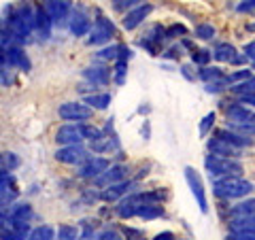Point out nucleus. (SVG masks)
<instances>
[{
    "label": "nucleus",
    "mask_w": 255,
    "mask_h": 240,
    "mask_svg": "<svg viewBox=\"0 0 255 240\" xmlns=\"http://www.w3.org/2000/svg\"><path fill=\"white\" fill-rule=\"evenodd\" d=\"M230 230H255V215L253 217H241V219H228Z\"/></svg>",
    "instance_id": "obj_40"
},
{
    "label": "nucleus",
    "mask_w": 255,
    "mask_h": 240,
    "mask_svg": "<svg viewBox=\"0 0 255 240\" xmlns=\"http://www.w3.org/2000/svg\"><path fill=\"white\" fill-rule=\"evenodd\" d=\"M204 170L209 172L211 181L230 179V177H245V164L243 159H228L206 153L204 155Z\"/></svg>",
    "instance_id": "obj_2"
},
{
    "label": "nucleus",
    "mask_w": 255,
    "mask_h": 240,
    "mask_svg": "<svg viewBox=\"0 0 255 240\" xmlns=\"http://www.w3.org/2000/svg\"><path fill=\"white\" fill-rule=\"evenodd\" d=\"M140 4V0H117V2H113V9L115 11H124V15L128 11H132L134 6H138Z\"/></svg>",
    "instance_id": "obj_44"
},
{
    "label": "nucleus",
    "mask_w": 255,
    "mask_h": 240,
    "mask_svg": "<svg viewBox=\"0 0 255 240\" xmlns=\"http://www.w3.org/2000/svg\"><path fill=\"white\" fill-rule=\"evenodd\" d=\"M98 240H124V234L117 228H107L98 232Z\"/></svg>",
    "instance_id": "obj_43"
},
{
    "label": "nucleus",
    "mask_w": 255,
    "mask_h": 240,
    "mask_svg": "<svg viewBox=\"0 0 255 240\" xmlns=\"http://www.w3.org/2000/svg\"><path fill=\"white\" fill-rule=\"evenodd\" d=\"M198 81H202L204 85L226 81V70H223L221 66H206V68H198Z\"/></svg>",
    "instance_id": "obj_27"
},
{
    "label": "nucleus",
    "mask_w": 255,
    "mask_h": 240,
    "mask_svg": "<svg viewBox=\"0 0 255 240\" xmlns=\"http://www.w3.org/2000/svg\"><path fill=\"white\" fill-rule=\"evenodd\" d=\"M4 62L9 64L13 70H19V73H30L32 70V60L26 53L23 47H6L4 49Z\"/></svg>",
    "instance_id": "obj_16"
},
{
    "label": "nucleus",
    "mask_w": 255,
    "mask_h": 240,
    "mask_svg": "<svg viewBox=\"0 0 255 240\" xmlns=\"http://www.w3.org/2000/svg\"><path fill=\"white\" fill-rule=\"evenodd\" d=\"M238 13H247V15H255V0H243L236 4Z\"/></svg>",
    "instance_id": "obj_48"
},
{
    "label": "nucleus",
    "mask_w": 255,
    "mask_h": 240,
    "mask_svg": "<svg viewBox=\"0 0 255 240\" xmlns=\"http://www.w3.org/2000/svg\"><path fill=\"white\" fill-rule=\"evenodd\" d=\"M215 36H217V28H215L211 21L196 23V28H194V38H196V41L209 43V41H215Z\"/></svg>",
    "instance_id": "obj_29"
},
{
    "label": "nucleus",
    "mask_w": 255,
    "mask_h": 240,
    "mask_svg": "<svg viewBox=\"0 0 255 240\" xmlns=\"http://www.w3.org/2000/svg\"><path fill=\"white\" fill-rule=\"evenodd\" d=\"M51 32H53V23L47 15L45 6L43 4H36V26H34V36L38 41H49L51 38Z\"/></svg>",
    "instance_id": "obj_21"
},
{
    "label": "nucleus",
    "mask_w": 255,
    "mask_h": 240,
    "mask_svg": "<svg viewBox=\"0 0 255 240\" xmlns=\"http://www.w3.org/2000/svg\"><path fill=\"white\" fill-rule=\"evenodd\" d=\"M191 55V64L198 68H206V66H211V60H213V53L211 49H206V47H200V49H196L189 53Z\"/></svg>",
    "instance_id": "obj_33"
},
{
    "label": "nucleus",
    "mask_w": 255,
    "mask_h": 240,
    "mask_svg": "<svg viewBox=\"0 0 255 240\" xmlns=\"http://www.w3.org/2000/svg\"><path fill=\"white\" fill-rule=\"evenodd\" d=\"M94 26V19L92 15L87 13L85 6H73V13H70V19H68V32L73 34L75 38H87L90 30Z\"/></svg>",
    "instance_id": "obj_10"
},
{
    "label": "nucleus",
    "mask_w": 255,
    "mask_h": 240,
    "mask_svg": "<svg viewBox=\"0 0 255 240\" xmlns=\"http://www.w3.org/2000/svg\"><path fill=\"white\" fill-rule=\"evenodd\" d=\"M243 55L247 58V62H255V38L253 41H249V43H245V47H243Z\"/></svg>",
    "instance_id": "obj_49"
},
{
    "label": "nucleus",
    "mask_w": 255,
    "mask_h": 240,
    "mask_svg": "<svg viewBox=\"0 0 255 240\" xmlns=\"http://www.w3.org/2000/svg\"><path fill=\"white\" fill-rule=\"evenodd\" d=\"M215 127H217V113H215V111H211V113H206V115L200 119L198 132H200L202 138H206V136H211V134H213Z\"/></svg>",
    "instance_id": "obj_34"
},
{
    "label": "nucleus",
    "mask_w": 255,
    "mask_h": 240,
    "mask_svg": "<svg viewBox=\"0 0 255 240\" xmlns=\"http://www.w3.org/2000/svg\"><path fill=\"white\" fill-rule=\"evenodd\" d=\"M81 236V228L75 223H60L55 228V240H79Z\"/></svg>",
    "instance_id": "obj_31"
},
{
    "label": "nucleus",
    "mask_w": 255,
    "mask_h": 240,
    "mask_svg": "<svg viewBox=\"0 0 255 240\" xmlns=\"http://www.w3.org/2000/svg\"><path fill=\"white\" fill-rule=\"evenodd\" d=\"M92 221H81V236L79 240H98V232H96V226H90Z\"/></svg>",
    "instance_id": "obj_42"
},
{
    "label": "nucleus",
    "mask_w": 255,
    "mask_h": 240,
    "mask_svg": "<svg viewBox=\"0 0 255 240\" xmlns=\"http://www.w3.org/2000/svg\"><path fill=\"white\" fill-rule=\"evenodd\" d=\"M255 215V196L243 198L228 206V219H241V217H253Z\"/></svg>",
    "instance_id": "obj_22"
},
{
    "label": "nucleus",
    "mask_w": 255,
    "mask_h": 240,
    "mask_svg": "<svg viewBox=\"0 0 255 240\" xmlns=\"http://www.w3.org/2000/svg\"><path fill=\"white\" fill-rule=\"evenodd\" d=\"M136 217L142 219V221H155V219L166 217V209H164V204H147V202H142L138 206Z\"/></svg>",
    "instance_id": "obj_26"
},
{
    "label": "nucleus",
    "mask_w": 255,
    "mask_h": 240,
    "mask_svg": "<svg viewBox=\"0 0 255 240\" xmlns=\"http://www.w3.org/2000/svg\"><path fill=\"white\" fill-rule=\"evenodd\" d=\"M45 11L49 15V19L53 23V28H68V19H70V13H73V2L68 0H49L45 2Z\"/></svg>",
    "instance_id": "obj_11"
},
{
    "label": "nucleus",
    "mask_w": 255,
    "mask_h": 240,
    "mask_svg": "<svg viewBox=\"0 0 255 240\" xmlns=\"http://www.w3.org/2000/svg\"><path fill=\"white\" fill-rule=\"evenodd\" d=\"M177 240H189V238H177Z\"/></svg>",
    "instance_id": "obj_57"
},
{
    "label": "nucleus",
    "mask_w": 255,
    "mask_h": 240,
    "mask_svg": "<svg viewBox=\"0 0 255 240\" xmlns=\"http://www.w3.org/2000/svg\"><path fill=\"white\" fill-rule=\"evenodd\" d=\"M30 230V223H17L11 219L9 226L0 232V240H28Z\"/></svg>",
    "instance_id": "obj_23"
},
{
    "label": "nucleus",
    "mask_w": 255,
    "mask_h": 240,
    "mask_svg": "<svg viewBox=\"0 0 255 240\" xmlns=\"http://www.w3.org/2000/svg\"><path fill=\"white\" fill-rule=\"evenodd\" d=\"M206 149H209L211 155H217V157H228V159H243L245 157V151L228 145L226 140H219V138H215V136L206 138Z\"/></svg>",
    "instance_id": "obj_20"
},
{
    "label": "nucleus",
    "mask_w": 255,
    "mask_h": 240,
    "mask_svg": "<svg viewBox=\"0 0 255 240\" xmlns=\"http://www.w3.org/2000/svg\"><path fill=\"white\" fill-rule=\"evenodd\" d=\"M111 157H107V155H96V153H92L90 157L85 159V162L81 164V166H77V177L79 179H85V181H96L100 177V174H105L109 168H111Z\"/></svg>",
    "instance_id": "obj_6"
},
{
    "label": "nucleus",
    "mask_w": 255,
    "mask_h": 240,
    "mask_svg": "<svg viewBox=\"0 0 255 240\" xmlns=\"http://www.w3.org/2000/svg\"><path fill=\"white\" fill-rule=\"evenodd\" d=\"M0 85H2V83H0Z\"/></svg>",
    "instance_id": "obj_60"
},
{
    "label": "nucleus",
    "mask_w": 255,
    "mask_h": 240,
    "mask_svg": "<svg viewBox=\"0 0 255 240\" xmlns=\"http://www.w3.org/2000/svg\"><path fill=\"white\" fill-rule=\"evenodd\" d=\"M11 223V217H9V213H6V209H0V232H2L6 226Z\"/></svg>",
    "instance_id": "obj_54"
},
{
    "label": "nucleus",
    "mask_w": 255,
    "mask_h": 240,
    "mask_svg": "<svg viewBox=\"0 0 255 240\" xmlns=\"http://www.w3.org/2000/svg\"><path fill=\"white\" fill-rule=\"evenodd\" d=\"M81 77L83 81L94 87V90H98V87H107L111 81H113V73H111L109 64H100V62H92L87 64V66L81 70Z\"/></svg>",
    "instance_id": "obj_8"
},
{
    "label": "nucleus",
    "mask_w": 255,
    "mask_h": 240,
    "mask_svg": "<svg viewBox=\"0 0 255 240\" xmlns=\"http://www.w3.org/2000/svg\"><path fill=\"white\" fill-rule=\"evenodd\" d=\"M119 232H122L124 238H128V240H140V238H145L140 230H134V228H124V230H119Z\"/></svg>",
    "instance_id": "obj_51"
},
{
    "label": "nucleus",
    "mask_w": 255,
    "mask_h": 240,
    "mask_svg": "<svg viewBox=\"0 0 255 240\" xmlns=\"http://www.w3.org/2000/svg\"><path fill=\"white\" fill-rule=\"evenodd\" d=\"M249 68H251V70H255V62H251V64H249Z\"/></svg>",
    "instance_id": "obj_56"
},
{
    "label": "nucleus",
    "mask_w": 255,
    "mask_h": 240,
    "mask_svg": "<svg viewBox=\"0 0 255 240\" xmlns=\"http://www.w3.org/2000/svg\"><path fill=\"white\" fill-rule=\"evenodd\" d=\"M255 191V185L245 177H230L213 181V196L223 202H238L243 198H249Z\"/></svg>",
    "instance_id": "obj_1"
},
{
    "label": "nucleus",
    "mask_w": 255,
    "mask_h": 240,
    "mask_svg": "<svg viewBox=\"0 0 255 240\" xmlns=\"http://www.w3.org/2000/svg\"><path fill=\"white\" fill-rule=\"evenodd\" d=\"M223 127H228V130H232L236 134L247 136V138L255 140V125H249V123H226V121H223Z\"/></svg>",
    "instance_id": "obj_39"
},
{
    "label": "nucleus",
    "mask_w": 255,
    "mask_h": 240,
    "mask_svg": "<svg viewBox=\"0 0 255 240\" xmlns=\"http://www.w3.org/2000/svg\"><path fill=\"white\" fill-rule=\"evenodd\" d=\"M19 166H21V157L15 151H4L2 157H0V168H4L6 172H15Z\"/></svg>",
    "instance_id": "obj_36"
},
{
    "label": "nucleus",
    "mask_w": 255,
    "mask_h": 240,
    "mask_svg": "<svg viewBox=\"0 0 255 240\" xmlns=\"http://www.w3.org/2000/svg\"><path fill=\"white\" fill-rule=\"evenodd\" d=\"M83 102L92 111H107L111 107V102H113V96L109 92H94V94H85Z\"/></svg>",
    "instance_id": "obj_25"
},
{
    "label": "nucleus",
    "mask_w": 255,
    "mask_h": 240,
    "mask_svg": "<svg viewBox=\"0 0 255 240\" xmlns=\"http://www.w3.org/2000/svg\"><path fill=\"white\" fill-rule=\"evenodd\" d=\"M90 149L87 145H73V147H58L55 149V162L66 164V166H81L87 157H90Z\"/></svg>",
    "instance_id": "obj_14"
},
{
    "label": "nucleus",
    "mask_w": 255,
    "mask_h": 240,
    "mask_svg": "<svg viewBox=\"0 0 255 240\" xmlns=\"http://www.w3.org/2000/svg\"><path fill=\"white\" fill-rule=\"evenodd\" d=\"M53 140L58 147H73V145H85L81 123H62L53 134Z\"/></svg>",
    "instance_id": "obj_12"
},
{
    "label": "nucleus",
    "mask_w": 255,
    "mask_h": 240,
    "mask_svg": "<svg viewBox=\"0 0 255 240\" xmlns=\"http://www.w3.org/2000/svg\"><path fill=\"white\" fill-rule=\"evenodd\" d=\"M6 213H9V217L17 223H30L34 219V209H32L30 202H15L6 209Z\"/></svg>",
    "instance_id": "obj_24"
},
{
    "label": "nucleus",
    "mask_w": 255,
    "mask_h": 240,
    "mask_svg": "<svg viewBox=\"0 0 255 240\" xmlns=\"http://www.w3.org/2000/svg\"><path fill=\"white\" fill-rule=\"evenodd\" d=\"M81 132H83V138L85 142H96V140H100V138H105V130L98 125H94V123H81Z\"/></svg>",
    "instance_id": "obj_37"
},
{
    "label": "nucleus",
    "mask_w": 255,
    "mask_h": 240,
    "mask_svg": "<svg viewBox=\"0 0 255 240\" xmlns=\"http://www.w3.org/2000/svg\"><path fill=\"white\" fill-rule=\"evenodd\" d=\"M213 60H217L219 64H230V66H238V68H247L249 62L247 58L236 49V45H232L230 41H221L211 49Z\"/></svg>",
    "instance_id": "obj_7"
},
{
    "label": "nucleus",
    "mask_w": 255,
    "mask_h": 240,
    "mask_svg": "<svg viewBox=\"0 0 255 240\" xmlns=\"http://www.w3.org/2000/svg\"><path fill=\"white\" fill-rule=\"evenodd\" d=\"M28 240H55V228L49 226V223L32 228L28 234Z\"/></svg>",
    "instance_id": "obj_32"
},
{
    "label": "nucleus",
    "mask_w": 255,
    "mask_h": 240,
    "mask_svg": "<svg viewBox=\"0 0 255 240\" xmlns=\"http://www.w3.org/2000/svg\"><path fill=\"white\" fill-rule=\"evenodd\" d=\"M226 123H249L255 125V111L243 107L238 102H230L226 107Z\"/></svg>",
    "instance_id": "obj_19"
},
{
    "label": "nucleus",
    "mask_w": 255,
    "mask_h": 240,
    "mask_svg": "<svg viewBox=\"0 0 255 240\" xmlns=\"http://www.w3.org/2000/svg\"><path fill=\"white\" fill-rule=\"evenodd\" d=\"M236 102L243 107H249L255 111V92H249V94H243V96H236Z\"/></svg>",
    "instance_id": "obj_47"
},
{
    "label": "nucleus",
    "mask_w": 255,
    "mask_h": 240,
    "mask_svg": "<svg viewBox=\"0 0 255 240\" xmlns=\"http://www.w3.org/2000/svg\"><path fill=\"white\" fill-rule=\"evenodd\" d=\"M140 136H142V140H151V121H149V119H145V121H142Z\"/></svg>",
    "instance_id": "obj_53"
},
{
    "label": "nucleus",
    "mask_w": 255,
    "mask_h": 240,
    "mask_svg": "<svg viewBox=\"0 0 255 240\" xmlns=\"http://www.w3.org/2000/svg\"><path fill=\"white\" fill-rule=\"evenodd\" d=\"M128 179H130V166L124 162H113L105 174H100V177L94 181V185L98 189H105L111 185H117V183H124Z\"/></svg>",
    "instance_id": "obj_13"
},
{
    "label": "nucleus",
    "mask_w": 255,
    "mask_h": 240,
    "mask_svg": "<svg viewBox=\"0 0 255 240\" xmlns=\"http://www.w3.org/2000/svg\"><path fill=\"white\" fill-rule=\"evenodd\" d=\"M140 240H147V238H140Z\"/></svg>",
    "instance_id": "obj_58"
},
{
    "label": "nucleus",
    "mask_w": 255,
    "mask_h": 240,
    "mask_svg": "<svg viewBox=\"0 0 255 240\" xmlns=\"http://www.w3.org/2000/svg\"><path fill=\"white\" fill-rule=\"evenodd\" d=\"M247 30H249V32H255V21H249V23H247Z\"/></svg>",
    "instance_id": "obj_55"
},
{
    "label": "nucleus",
    "mask_w": 255,
    "mask_h": 240,
    "mask_svg": "<svg viewBox=\"0 0 255 240\" xmlns=\"http://www.w3.org/2000/svg\"><path fill=\"white\" fill-rule=\"evenodd\" d=\"M228 87H226V81H219V83H209V85H204V92L206 94H221V92H226Z\"/></svg>",
    "instance_id": "obj_50"
},
{
    "label": "nucleus",
    "mask_w": 255,
    "mask_h": 240,
    "mask_svg": "<svg viewBox=\"0 0 255 240\" xmlns=\"http://www.w3.org/2000/svg\"><path fill=\"white\" fill-rule=\"evenodd\" d=\"M136 191H140L138 179H128L124 183H117V185L100 189V200L102 202H107V204H117L122 198L130 196V194H136Z\"/></svg>",
    "instance_id": "obj_9"
},
{
    "label": "nucleus",
    "mask_w": 255,
    "mask_h": 240,
    "mask_svg": "<svg viewBox=\"0 0 255 240\" xmlns=\"http://www.w3.org/2000/svg\"><path fill=\"white\" fill-rule=\"evenodd\" d=\"M211 136H215V138H219V140H226L228 145H232V147L241 149V151H247V149H251V147L255 145V140H253V138L241 136V134H236V132H232V130H228V127H223V125H217V127H215Z\"/></svg>",
    "instance_id": "obj_18"
},
{
    "label": "nucleus",
    "mask_w": 255,
    "mask_h": 240,
    "mask_svg": "<svg viewBox=\"0 0 255 240\" xmlns=\"http://www.w3.org/2000/svg\"><path fill=\"white\" fill-rule=\"evenodd\" d=\"M83 202L87 206H94L96 202H102V200H100V189L98 187H96V189H85L83 191Z\"/></svg>",
    "instance_id": "obj_46"
},
{
    "label": "nucleus",
    "mask_w": 255,
    "mask_h": 240,
    "mask_svg": "<svg viewBox=\"0 0 255 240\" xmlns=\"http://www.w3.org/2000/svg\"><path fill=\"white\" fill-rule=\"evenodd\" d=\"M253 77V70L247 66V68H236L232 70V73H226V87L230 90V87H236V85H241L245 81H249V79Z\"/></svg>",
    "instance_id": "obj_30"
},
{
    "label": "nucleus",
    "mask_w": 255,
    "mask_h": 240,
    "mask_svg": "<svg viewBox=\"0 0 255 240\" xmlns=\"http://www.w3.org/2000/svg\"><path fill=\"white\" fill-rule=\"evenodd\" d=\"M155 11V6L151 4V2H140L138 6H134L132 11H128L124 17H122V26L124 30L128 32H132V30H136L138 26H142L145 23V19H149V15Z\"/></svg>",
    "instance_id": "obj_15"
},
{
    "label": "nucleus",
    "mask_w": 255,
    "mask_h": 240,
    "mask_svg": "<svg viewBox=\"0 0 255 240\" xmlns=\"http://www.w3.org/2000/svg\"><path fill=\"white\" fill-rule=\"evenodd\" d=\"M119 49H122V45H119V43H111V45H107V47H102V49H96L92 62H100V64L113 62V64H115L117 58H119Z\"/></svg>",
    "instance_id": "obj_28"
},
{
    "label": "nucleus",
    "mask_w": 255,
    "mask_h": 240,
    "mask_svg": "<svg viewBox=\"0 0 255 240\" xmlns=\"http://www.w3.org/2000/svg\"><path fill=\"white\" fill-rule=\"evenodd\" d=\"M115 34H117V30H115L113 19H109L107 15L98 13V17L94 19V26L90 30V34H87V38H85V43L90 47H96V49H102V47L111 45Z\"/></svg>",
    "instance_id": "obj_3"
},
{
    "label": "nucleus",
    "mask_w": 255,
    "mask_h": 240,
    "mask_svg": "<svg viewBox=\"0 0 255 240\" xmlns=\"http://www.w3.org/2000/svg\"><path fill=\"white\" fill-rule=\"evenodd\" d=\"M183 41V38H187V28H185V23H179V21H174L170 23L168 28L164 30V41Z\"/></svg>",
    "instance_id": "obj_35"
},
{
    "label": "nucleus",
    "mask_w": 255,
    "mask_h": 240,
    "mask_svg": "<svg viewBox=\"0 0 255 240\" xmlns=\"http://www.w3.org/2000/svg\"><path fill=\"white\" fill-rule=\"evenodd\" d=\"M226 240H255V230H230Z\"/></svg>",
    "instance_id": "obj_41"
},
{
    "label": "nucleus",
    "mask_w": 255,
    "mask_h": 240,
    "mask_svg": "<svg viewBox=\"0 0 255 240\" xmlns=\"http://www.w3.org/2000/svg\"><path fill=\"white\" fill-rule=\"evenodd\" d=\"M58 117L66 123H87L94 117V111L83 100H66L58 107Z\"/></svg>",
    "instance_id": "obj_4"
},
{
    "label": "nucleus",
    "mask_w": 255,
    "mask_h": 240,
    "mask_svg": "<svg viewBox=\"0 0 255 240\" xmlns=\"http://www.w3.org/2000/svg\"><path fill=\"white\" fill-rule=\"evenodd\" d=\"M0 157H2V153H0Z\"/></svg>",
    "instance_id": "obj_59"
},
{
    "label": "nucleus",
    "mask_w": 255,
    "mask_h": 240,
    "mask_svg": "<svg viewBox=\"0 0 255 240\" xmlns=\"http://www.w3.org/2000/svg\"><path fill=\"white\" fill-rule=\"evenodd\" d=\"M179 73L185 77L189 83H196V81H198V73L194 70V64H181V66H179Z\"/></svg>",
    "instance_id": "obj_45"
},
{
    "label": "nucleus",
    "mask_w": 255,
    "mask_h": 240,
    "mask_svg": "<svg viewBox=\"0 0 255 240\" xmlns=\"http://www.w3.org/2000/svg\"><path fill=\"white\" fill-rule=\"evenodd\" d=\"M140 204H142V198H140V191H136V194H130V196H126V198L119 200V202L113 206V211H115V215L119 219L130 221V219L136 217Z\"/></svg>",
    "instance_id": "obj_17"
},
{
    "label": "nucleus",
    "mask_w": 255,
    "mask_h": 240,
    "mask_svg": "<svg viewBox=\"0 0 255 240\" xmlns=\"http://www.w3.org/2000/svg\"><path fill=\"white\" fill-rule=\"evenodd\" d=\"M153 240H177V234L170 230H164V232H157V234L153 236Z\"/></svg>",
    "instance_id": "obj_52"
},
{
    "label": "nucleus",
    "mask_w": 255,
    "mask_h": 240,
    "mask_svg": "<svg viewBox=\"0 0 255 240\" xmlns=\"http://www.w3.org/2000/svg\"><path fill=\"white\" fill-rule=\"evenodd\" d=\"M183 177H185L187 187L191 189V196L196 198L198 209L206 215L209 213V194H206V187H204V181L200 177V172H198L194 166H185L183 168Z\"/></svg>",
    "instance_id": "obj_5"
},
{
    "label": "nucleus",
    "mask_w": 255,
    "mask_h": 240,
    "mask_svg": "<svg viewBox=\"0 0 255 240\" xmlns=\"http://www.w3.org/2000/svg\"><path fill=\"white\" fill-rule=\"evenodd\" d=\"M111 73H113V83L122 87L126 83V77H128V62L126 60H117L115 66L111 68Z\"/></svg>",
    "instance_id": "obj_38"
}]
</instances>
